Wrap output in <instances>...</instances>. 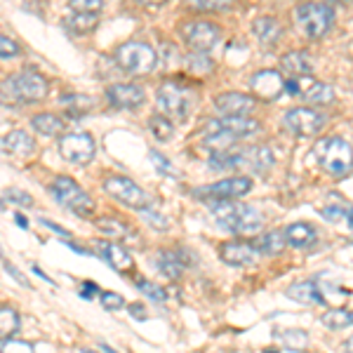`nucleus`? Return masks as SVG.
Wrapping results in <instances>:
<instances>
[{
	"label": "nucleus",
	"instance_id": "nucleus-16",
	"mask_svg": "<svg viewBox=\"0 0 353 353\" xmlns=\"http://www.w3.org/2000/svg\"><path fill=\"white\" fill-rule=\"evenodd\" d=\"M189 264H193V257L189 254V250H179V252L161 250V252L153 257V266H156L165 278H170V281L181 278V273L186 271V266Z\"/></svg>",
	"mask_w": 353,
	"mask_h": 353
},
{
	"label": "nucleus",
	"instance_id": "nucleus-41",
	"mask_svg": "<svg viewBox=\"0 0 353 353\" xmlns=\"http://www.w3.org/2000/svg\"><path fill=\"white\" fill-rule=\"evenodd\" d=\"M137 288H139L141 292H144L146 297L153 299V301H165V297H168V294H165L161 288L153 285L151 281H144V278H139V281H137Z\"/></svg>",
	"mask_w": 353,
	"mask_h": 353
},
{
	"label": "nucleus",
	"instance_id": "nucleus-52",
	"mask_svg": "<svg viewBox=\"0 0 353 353\" xmlns=\"http://www.w3.org/2000/svg\"><path fill=\"white\" fill-rule=\"evenodd\" d=\"M344 353H353V337L346 339V344H344Z\"/></svg>",
	"mask_w": 353,
	"mask_h": 353
},
{
	"label": "nucleus",
	"instance_id": "nucleus-56",
	"mask_svg": "<svg viewBox=\"0 0 353 353\" xmlns=\"http://www.w3.org/2000/svg\"><path fill=\"white\" fill-rule=\"evenodd\" d=\"M264 353H278V351H264Z\"/></svg>",
	"mask_w": 353,
	"mask_h": 353
},
{
	"label": "nucleus",
	"instance_id": "nucleus-45",
	"mask_svg": "<svg viewBox=\"0 0 353 353\" xmlns=\"http://www.w3.org/2000/svg\"><path fill=\"white\" fill-rule=\"evenodd\" d=\"M3 266H5V271H8V273H10V276H12V278H14V281H17V283H19V285H24V288H28V281H26V278H24V276H21V273H19V271H17V266H12V264H10V261H3Z\"/></svg>",
	"mask_w": 353,
	"mask_h": 353
},
{
	"label": "nucleus",
	"instance_id": "nucleus-37",
	"mask_svg": "<svg viewBox=\"0 0 353 353\" xmlns=\"http://www.w3.org/2000/svg\"><path fill=\"white\" fill-rule=\"evenodd\" d=\"M97 21H99V14L76 12L71 19H68V28H73V31H78V33H85V31H92L97 26Z\"/></svg>",
	"mask_w": 353,
	"mask_h": 353
},
{
	"label": "nucleus",
	"instance_id": "nucleus-33",
	"mask_svg": "<svg viewBox=\"0 0 353 353\" xmlns=\"http://www.w3.org/2000/svg\"><path fill=\"white\" fill-rule=\"evenodd\" d=\"M0 327H3V341L12 339V334H17V330H19V313L10 306H3L0 309Z\"/></svg>",
	"mask_w": 353,
	"mask_h": 353
},
{
	"label": "nucleus",
	"instance_id": "nucleus-7",
	"mask_svg": "<svg viewBox=\"0 0 353 353\" xmlns=\"http://www.w3.org/2000/svg\"><path fill=\"white\" fill-rule=\"evenodd\" d=\"M116 61L123 71L132 73V76H146L158 66V54L149 43L130 41L116 50Z\"/></svg>",
	"mask_w": 353,
	"mask_h": 353
},
{
	"label": "nucleus",
	"instance_id": "nucleus-51",
	"mask_svg": "<svg viewBox=\"0 0 353 353\" xmlns=\"http://www.w3.org/2000/svg\"><path fill=\"white\" fill-rule=\"evenodd\" d=\"M14 221H17V226H21V229H28V221H26L24 217H21V214H17Z\"/></svg>",
	"mask_w": 353,
	"mask_h": 353
},
{
	"label": "nucleus",
	"instance_id": "nucleus-43",
	"mask_svg": "<svg viewBox=\"0 0 353 353\" xmlns=\"http://www.w3.org/2000/svg\"><path fill=\"white\" fill-rule=\"evenodd\" d=\"M17 54H19V45L14 41H10L8 36L0 38V57H3V59H10V57H17Z\"/></svg>",
	"mask_w": 353,
	"mask_h": 353
},
{
	"label": "nucleus",
	"instance_id": "nucleus-2",
	"mask_svg": "<svg viewBox=\"0 0 353 353\" xmlns=\"http://www.w3.org/2000/svg\"><path fill=\"white\" fill-rule=\"evenodd\" d=\"M48 81L33 68L14 73L3 81V101L5 104H38L48 97Z\"/></svg>",
	"mask_w": 353,
	"mask_h": 353
},
{
	"label": "nucleus",
	"instance_id": "nucleus-46",
	"mask_svg": "<svg viewBox=\"0 0 353 353\" xmlns=\"http://www.w3.org/2000/svg\"><path fill=\"white\" fill-rule=\"evenodd\" d=\"M97 292H99V288H97V283H92V281L83 283V290H81V297H83V299H92Z\"/></svg>",
	"mask_w": 353,
	"mask_h": 353
},
{
	"label": "nucleus",
	"instance_id": "nucleus-18",
	"mask_svg": "<svg viewBox=\"0 0 353 353\" xmlns=\"http://www.w3.org/2000/svg\"><path fill=\"white\" fill-rule=\"evenodd\" d=\"M214 111L221 116H250L254 111V97L243 92H224L214 97Z\"/></svg>",
	"mask_w": 353,
	"mask_h": 353
},
{
	"label": "nucleus",
	"instance_id": "nucleus-29",
	"mask_svg": "<svg viewBox=\"0 0 353 353\" xmlns=\"http://www.w3.org/2000/svg\"><path fill=\"white\" fill-rule=\"evenodd\" d=\"M31 125H33V130L43 137H59L64 132V121L52 116V113H38V116L31 118Z\"/></svg>",
	"mask_w": 353,
	"mask_h": 353
},
{
	"label": "nucleus",
	"instance_id": "nucleus-8",
	"mask_svg": "<svg viewBox=\"0 0 353 353\" xmlns=\"http://www.w3.org/2000/svg\"><path fill=\"white\" fill-rule=\"evenodd\" d=\"M156 101H158V109L168 118H172V121H186L193 109V92L186 85L168 81L158 88Z\"/></svg>",
	"mask_w": 353,
	"mask_h": 353
},
{
	"label": "nucleus",
	"instance_id": "nucleus-32",
	"mask_svg": "<svg viewBox=\"0 0 353 353\" xmlns=\"http://www.w3.org/2000/svg\"><path fill=\"white\" fill-rule=\"evenodd\" d=\"M321 323L325 325L327 330H344L353 325V311H346V309H332L327 313H323Z\"/></svg>",
	"mask_w": 353,
	"mask_h": 353
},
{
	"label": "nucleus",
	"instance_id": "nucleus-42",
	"mask_svg": "<svg viewBox=\"0 0 353 353\" xmlns=\"http://www.w3.org/2000/svg\"><path fill=\"white\" fill-rule=\"evenodd\" d=\"M101 306L106 311H121L125 306V299L116 292H101Z\"/></svg>",
	"mask_w": 353,
	"mask_h": 353
},
{
	"label": "nucleus",
	"instance_id": "nucleus-24",
	"mask_svg": "<svg viewBox=\"0 0 353 353\" xmlns=\"http://www.w3.org/2000/svg\"><path fill=\"white\" fill-rule=\"evenodd\" d=\"M252 33L261 45L269 48V45L281 41L283 28L276 19H273V17H257V19L252 21Z\"/></svg>",
	"mask_w": 353,
	"mask_h": 353
},
{
	"label": "nucleus",
	"instance_id": "nucleus-39",
	"mask_svg": "<svg viewBox=\"0 0 353 353\" xmlns=\"http://www.w3.org/2000/svg\"><path fill=\"white\" fill-rule=\"evenodd\" d=\"M73 12H85V14H99L104 0H68Z\"/></svg>",
	"mask_w": 353,
	"mask_h": 353
},
{
	"label": "nucleus",
	"instance_id": "nucleus-11",
	"mask_svg": "<svg viewBox=\"0 0 353 353\" xmlns=\"http://www.w3.org/2000/svg\"><path fill=\"white\" fill-rule=\"evenodd\" d=\"M250 191H252V179L250 176H229V179L201 186V189L193 191V196L203 198V201H236L241 196H248Z\"/></svg>",
	"mask_w": 353,
	"mask_h": 353
},
{
	"label": "nucleus",
	"instance_id": "nucleus-34",
	"mask_svg": "<svg viewBox=\"0 0 353 353\" xmlns=\"http://www.w3.org/2000/svg\"><path fill=\"white\" fill-rule=\"evenodd\" d=\"M149 130H151L153 137H156L158 141H163V144H165V141L172 139V134H174L172 123H170L165 116H158V113H156V116H151V118H149Z\"/></svg>",
	"mask_w": 353,
	"mask_h": 353
},
{
	"label": "nucleus",
	"instance_id": "nucleus-23",
	"mask_svg": "<svg viewBox=\"0 0 353 353\" xmlns=\"http://www.w3.org/2000/svg\"><path fill=\"white\" fill-rule=\"evenodd\" d=\"M288 297L299 301V304H325V297H323V290L318 288L316 281H299L294 285L288 288Z\"/></svg>",
	"mask_w": 353,
	"mask_h": 353
},
{
	"label": "nucleus",
	"instance_id": "nucleus-14",
	"mask_svg": "<svg viewBox=\"0 0 353 353\" xmlns=\"http://www.w3.org/2000/svg\"><path fill=\"white\" fill-rule=\"evenodd\" d=\"M250 90L252 97L259 101H276L278 97L285 92V81L278 71H257L250 78Z\"/></svg>",
	"mask_w": 353,
	"mask_h": 353
},
{
	"label": "nucleus",
	"instance_id": "nucleus-9",
	"mask_svg": "<svg viewBox=\"0 0 353 353\" xmlns=\"http://www.w3.org/2000/svg\"><path fill=\"white\" fill-rule=\"evenodd\" d=\"M104 191L109 196L116 198L118 203L128 205V208H134V210H146L151 205V196L141 189L139 184H134L130 176H123V174H111L101 181Z\"/></svg>",
	"mask_w": 353,
	"mask_h": 353
},
{
	"label": "nucleus",
	"instance_id": "nucleus-12",
	"mask_svg": "<svg viewBox=\"0 0 353 353\" xmlns=\"http://www.w3.org/2000/svg\"><path fill=\"white\" fill-rule=\"evenodd\" d=\"M94 139L88 132H68L61 134L59 153L71 165H88L94 158Z\"/></svg>",
	"mask_w": 353,
	"mask_h": 353
},
{
	"label": "nucleus",
	"instance_id": "nucleus-20",
	"mask_svg": "<svg viewBox=\"0 0 353 353\" xmlns=\"http://www.w3.org/2000/svg\"><path fill=\"white\" fill-rule=\"evenodd\" d=\"M97 250H99V257L104 259L111 269H116L118 273H130L134 269V261H132L130 252L123 248V245L111 243V241H106V243L99 241V243H97Z\"/></svg>",
	"mask_w": 353,
	"mask_h": 353
},
{
	"label": "nucleus",
	"instance_id": "nucleus-5",
	"mask_svg": "<svg viewBox=\"0 0 353 353\" xmlns=\"http://www.w3.org/2000/svg\"><path fill=\"white\" fill-rule=\"evenodd\" d=\"M50 193L54 196V201L61 205V208L71 210L78 217H90L94 210V201L88 196V191L81 189L78 181H73L71 176H57V179L50 184Z\"/></svg>",
	"mask_w": 353,
	"mask_h": 353
},
{
	"label": "nucleus",
	"instance_id": "nucleus-28",
	"mask_svg": "<svg viewBox=\"0 0 353 353\" xmlns=\"http://www.w3.org/2000/svg\"><path fill=\"white\" fill-rule=\"evenodd\" d=\"M59 104L71 118H81L94 109V99L88 94H66V97H61Z\"/></svg>",
	"mask_w": 353,
	"mask_h": 353
},
{
	"label": "nucleus",
	"instance_id": "nucleus-13",
	"mask_svg": "<svg viewBox=\"0 0 353 353\" xmlns=\"http://www.w3.org/2000/svg\"><path fill=\"white\" fill-rule=\"evenodd\" d=\"M283 125L297 137H316L325 128V116L313 109H306V106H299V109H290L283 116Z\"/></svg>",
	"mask_w": 353,
	"mask_h": 353
},
{
	"label": "nucleus",
	"instance_id": "nucleus-35",
	"mask_svg": "<svg viewBox=\"0 0 353 353\" xmlns=\"http://www.w3.org/2000/svg\"><path fill=\"white\" fill-rule=\"evenodd\" d=\"M97 226H99L101 231H104V236L109 238H128L130 236V229L123 224V221L113 219V217H101L97 219Z\"/></svg>",
	"mask_w": 353,
	"mask_h": 353
},
{
	"label": "nucleus",
	"instance_id": "nucleus-27",
	"mask_svg": "<svg viewBox=\"0 0 353 353\" xmlns=\"http://www.w3.org/2000/svg\"><path fill=\"white\" fill-rule=\"evenodd\" d=\"M252 245L257 248V252L261 254H281L288 245L285 231H269V233H261L252 241Z\"/></svg>",
	"mask_w": 353,
	"mask_h": 353
},
{
	"label": "nucleus",
	"instance_id": "nucleus-38",
	"mask_svg": "<svg viewBox=\"0 0 353 353\" xmlns=\"http://www.w3.org/2000/svg\"><path fill=\"white\" fill-rule=\"evenodd\" d=\"M149 158H151L153 168H156L161 174H165V176H172V179H179V172H176L174 165L170 163L165 156H161V153H158V151H149Z\"/></svg>",
	"mask_w": 353,
	"mask_h": 353
},
{
	"label": "nucleus",
	"instance_id": "nucleus-3",
	"mask_svg": "<svg viewBox=\"0 0 353 353\" xmlns=\"http://www.w3.org/2000/svg\"><path fill=\"white\" fill-rule=\"evenodd\" d=\"M276 156L266 146H245L238 151H226V153H212V158L208 165L212 170H236V168H248L252 172H266L273 168Z\"/></svg>",
	"mask_w": 353,
	"mask_h": 353
},
{
	"label": "nucleus",
	"instance_id": "nucleus-48",
	"mask_svg": "<svg viewBox=\"0 0 353 353\" xmlns=\"http://www.w3.org/2000/svg\"><path fill=\"white\" fill-rule=\"evenodd\" d=\"M130 313H132L137 321H146V311L141 304H130Z\"/></svg>",
	"mask_w": 353,
	"mask_h": 353
},
{
	"label": "nucleus",
	"instance_id": "nucleus-54",
	"mask_svg": "<svg viewBox=\"0 0 353 353\" xmlns=\"http://www.w3.org/2000/svg\"><path fill=\"white\" fill-rule=\"evenodd\" d=\"M327 3H341V5H346V3H353V0H327Z\"/></svg>",
	"mask_w": 353,
	"mask_h": 353
},
{
	"label": "nucleus",
	"instance_id": "nucleus-53",
	"mask_svg": "<svg viewBox=\"0 0 353 353\" xmlns=\"http://www.w3.org/2000/svg\"><path fill=\"white\" fill-rule=\"evenodd\" d=\"M99 351H101V353H116L109 344H99Z\"/></svg>",
	"mask_w": 353,
	"mask_h": 353
},
{
	"label": "nucleus",
	"instance_id": "nucleus-36",
	"mask_svg": "<svg viewBox=\"0 0 353 353\" xmlns=\"http://www.w3.org/2000/svg\"><path fill=\"white\" fill-rule=\"evenodd\" d=\"M186 68H189L191 73H196V76L201 78V76H208V73H212L214 64L208 59V54L193 52V54L186 57Z\"/></svg>",
	"mask_w": 353,
	"mask_h": 353
},
{
	"label": "nucleus",
	"instance_id": "nucleus-30",
	"mask_svg": "<svg viewBox=\"0 0 353 353\" xmlns=\"http://www.w3.org/2000/svg\"><path fill=\"white\" fill-rule=\"evenodd\" d=\"M283 346L288 349H294V351H304L306 344H309V334L304 330H281V332L273 334Z\"/></svg>",
	"mask_w": 353,
	"mask_h": 353
},
{
	"label": "nucleus",
	"instance_id": "nucleus-55",
	"mask_svg": "<svg viewBox=\"0 0 353 353\" xmlns=\"http://www.w3.org/2000/svg\"><path fill=\"white\" fill-rule=\"evenodd\" d=\"M81 353H94V351H90V349H81Z\"/></svg>",
	"mask_w": 353,
	"mask_h": 353
},
{
	"label": "nucleus",
	"instance_id": "nucleus-40",
	"mask_svg": "<svg viewBox=\"0 0 353 353\" xmlns=\"http://www.w3.org/2000/svg\"><path fill=\"white\" fill-rule=\"evenodd\" d=\"M3 201L17 203V205H21V208H31V205H33V198L28 196L26 191H21V189H5Z\"/></svg>",
	"mask_w": 353,
	"mask_h": 353
},
{
	"label": "nucleus",
	"instance_id": "nucleus-22",
	"mask_svg": "<svg viewBox=\"0 0 353 353\" xmlns=\"http://www.w3.org/2000/svg\"><path fill=\"white\" fill-rule=\"evenodd\" d=\"M3 151L17 158H28L36 151V141H33L24 130H12V132H8L3 137Z\"/></svg>",
	"mask_w": 353,
	"mask_h": 353
},
{
	"label": "nucleus",
	"instance_id": "nucleus-10",
	"mask_svg": "<svg viewBox=\"0 0 353 353\" xmlns=\"http://www.w3.org/2000/svg\"><path fill=\"white\" fill-rule=\"evenodd\" d=\"M181 38H184V43L189 45L193 52L208 54L217 48L221 31L217 24H212V21L198 19V21H186V24H181Z\"/></svg>",
	"mask_w": 353,
	"mask_h": 353
},
{
	"label": "nucleus",
	"instance_id": "nucleus-4",
	"mask_svg": "<svg viewBox=\"0 0 353 353\" xmlns=\"http://www.w3.org/2000/svg\"><path fill=\"white\" fill-rule=\"evenodd\" d=\"M313 158L332 176H346L353 170V149L341 137H325L313 144Z\"/></svg>",
	"mask_w": 353,
	"mask_h": 353
},
{
	"label": "nucleus",
	"instance_id": "nucleus-31",
	"mask_svg": "<svg viewBox=\"0 0 353 353\" xmlns=\"http://www.w3.org/2000/svg\"><path fill=\"white\" fill-rule=\"evenodd\" d=\"M186 5L196 12H229V10H236V0H186Z\"/></svg>",
	"mask_w": 353,
	"mask_h": 353
},
{
	"label": "nucleus",
	"instance_id": "nucleus-47",
	"mask_svg": "<svg viewBox=\"0 0 353 353\" xmlns=\"http://www.w3.org/2000/svg\"><path fill=\"white\" fill-rule=\"evenodd\" d=\"M41 224H43V226H48L50 231H54L59 238H68V231H66V229H61V226H59V224H54V221H48V219L43 217V219H41Z\"/></svg>",
	"mask_w": 353,
	"mask_h": 353
},
{
	"label": "nucleus",
	"instance_id": "nucleus-15",
	"mask_svg": "<svg viewBox=\"0 0 353 353\" xmlns=\"http://www.w3.org/2000/svg\"><path fill=\"white\" fill-rule=\"evenodd\" d=\"M261 125L254 121V118L248 116H221L217 121H208L203 128L205 134H212V132H231L236 137H250L254 132H259Z\"/></svg>",
	"mask_w": 353,
	"mask_h": 353
},
{
	"label": "nucleus",
	"instance_id": "nucleus-1",
	"mask_svg": "<svg viewBox=\"0 0 353 353\" xmlns=\"http://www.w3.org/2000/svg\"><path fill=\"white\" fill-rule=\"evenodd\" d=\"M212 217L217 221V226L238 233V236H252L264 226V217L259 214L257 208L238 201H214Z\"/></svg>",
	"mask_w": 353,
	"mask_h": 353
},
{
	"label": "nucleus",
	"instance_id": "nucleus-26",
	"mask_svg": "<svg viewBox=\"0 0 353 353\" xmlns=\"http://www.w3.org/2000/svg\"><path fill=\"white\" fill-rule=\"evenodd\" d=\"M285 238L288 245H292V248H311L318 238V231L316 226L306 224V221H294L285 229Z\"/></svg>",
	"mask_w": 353,
	"mask_h": 353
},
{
	"label": "nucleus",
	"instance_id": "nucleus-21",
	"mask_svg": "<svg viewBox=\"0 0 353 353\" xmlns=\"http://www.w3.org/2000/svg\"><path fill=\"white\" fill-rule=\"evenodd\" d=\"M330 205L321 210V214L325 217L327 221H344V224H349V229H353V203L344 201V198L339 196V193H330L327 196Z\"/></svg>",
	"mask_w": 353,
	"mask_h": 353
},
{
	"label": "nucleus",
	"instance_id": "nucleus-50",
	"mask_svg": "<svg viewBox=\"0 0 353 353\" xmlns=\"http://www.w3.org/2000/svg\"><path fill=\"white\" fill-rule=\"evenodd\" d=\"M33 273H36V276H38V278H43V281H48V283H50V285H54V281H50V278H48V276H45V273H43L41 269H38V266H33Z\"/></svg>",
	"mask_w": 353,
	"mask_h": 353
},
{
	"label": "nucleus",
	"instance_id": "nucleus-44",
	"mask_svg": "<svg viewBox=\"0 0 353 353\" xmlns=\"http://www.w3.org/2000/svg\"><path fill=\"white\" fill-rule=\"evenodd\" d=\"M139 212L144 214V219L149 221L151 226H156V229H168V219H165L163 214L153 212L151 208H146V210H139Z\"/></svg>",
	"mask_w": 353,
	"mask_h": 353
},
{
	"label": "nucleus",
	"instance_id": "nucleus-49",
	"mask_svg": "<svg viewBox=\"0 0 353 353\" xmlns=\"http://www.w3.org/2000/svg\"><path fill=\"white\" fill-rule=\"evenodd\" d=\"M134 3H139V5H144V8H158V5H163V3H168V0H134Z\"/></svg>",
	"mask_w": 353,
	"mask_h": 353
},
{
	"label": "nucleus",
	"instance_id": "nucleus-17",
	"mask_svg": "<svg viewBox=\"0 0 353 353\" xmlns=\"http://www.w3.org/2000/svg\"><path fill=\"white\" fill-rule=\"evenodd\" d=\"M106 99H109L111 106L116 109H137V106L144 104L146 94L139 85H132V83H116L106 90Z\"/></svg>",
	"mask_w": 353,
	"mask_h": 353
},
{
	"label": "nucleus",
	"instance_id": "nucleus-25",
	"mask_svg": "<svg viewBox=\"0 0 353 353\" xmlns=\"http://www.w3.org/2000/svg\"><path fill=\"white\" fill-rule=\"evenodd\" d=\"M281 68L292 78H304L313 71V59L306 52H288L281 57Z\"/></svg>",
	"mask_w": 353,
	"mask_h": 353
},
{
	"label": "nucleus",
	"instance_id": "nucleus-6",
	"mask_svg": "<svg viewBox=\"0 0 353 353\" xmlns=\"http://www.w3.org/2000/svg\"><path fill=\"white\" fill-rule=\"evenodd\" d=\"M294 21L306 38H323L334 24V10L327 3H301L294 10Z\"/></svg>",
	"mask_w": 353,
	"mask_h": 353
},
{
	"label": "nucleus",
	"instance_id": "nucleus-19",
	"mask_svg": "<svg viewBox=\"0 0 353 353\" xmlns=\"http://www.w3.org/2000/svg\"><path fill=\"white\" fill-rule=\"evenodd\" d=\"M257 248L252 243L243 241H229L219 248L221 261H226L229 266H252L257 261Z\"/></svg>",
	"mask_w": 353,
	"mask_h": 353
}]
</instances>
